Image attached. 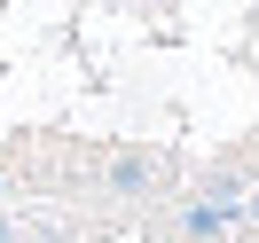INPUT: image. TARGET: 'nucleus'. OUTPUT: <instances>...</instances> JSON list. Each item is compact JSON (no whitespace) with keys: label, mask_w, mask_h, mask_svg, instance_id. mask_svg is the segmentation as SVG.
Returning <instances> with one entry per match:
<instances>
[{"label":"nucleus","mask_w":259,"mask_h":243,"mask_svg":"<svg viewBox=\"0 0 259 243\" xmlns=\"http://www.w3.org/2000/svg\"><path fill=\"white\" fill-rule=\"evenodd\" d=\"M0 243H16V235H8V220H0Z\"/></svg>","instance_id":"obj_2"},{"label":"nucleus","mask_w":259,"mask_h":243,"mask_svg":"<svg viewBox=\"0 0 259 243\" xmlns=\"http://www.w3.org/2000/svg\"><path fill=\"white\" fill-rule=\"evenodd\" d=\"M110 180H118V188H142L149 165H142V157H118V165H110Z\"/></svg>","instance_id":"obj_1"},{"label":"nucleus","mask_w":259,"mask_h":243,"mask_svg":"<svg viewBox=\"0 0 259 243\" xmlns=\"http://www.w3.org/2000/svg\"><path fill=\"white\" fill-rule=\"evenodd\" d=\"M251 220H259V196H251Z\"/></svg>","instance_id":"obj_4"},{"label":"nucleus","mask_w":259,"mask_h":243,"mask_svg":"<svg viewBox=\"0 0 259 243\" xmlns=\"http://www.w3.org/2000/svg\"><path fill=\"white\" fill-rule=\"evenodd\" d=\"M0 196H8V173H0Z\"/></svg>","instance_id":"obj_3"}]
</instances>
